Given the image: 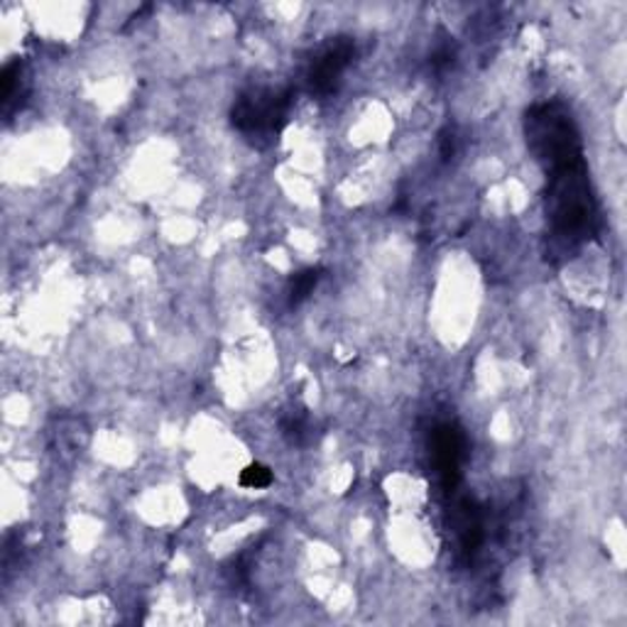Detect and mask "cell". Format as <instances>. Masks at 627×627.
Returning <instances> with one entry per match:
<instances>
[{"label":"cell","mask_w":627,"mask_h":627,"mask_svg":"<svg viewBox=\"0 0 627 627\" xmlns=\"http://www.w3.org/2000/svg\"><path fill=\"white\" fill-rule=\"evenodd\" d=\"M466 439L457 424H439L432 434V459L439 486L447 496H453L461 483Z\"/></svg>","instance_id":"obj_5"},{"label":"cell","mask_w":627,"mask_h":627,"mask_svg":"<svg viewBox=\"0 0 627 627\" xmlns=\"http://www.w3.org/2000/svg\"><path fill=\"white\" fill-rule=\"evenodd\" d=\"M3 106L8 108L12 101H16L18 86L22 84V65L20 61H10V65L3 69Z\"/></svg>","instance_id":"obj_10"},{"label":"cell","mask_w":627,"mask_h":627,"mask_svg":"<svg viewBox=\"0 0 627 627\" xmlns=\"http://www.w3.org/2000/svg\"><path fill=\"white\" fill-rule=\"evenodd\" d=\"M238 483L243 488H251V490H263L267 486H273V471H270L265 463L255 461L251 466H245V469L241 471Z\"/></svg>","instance_id":"obj_9"},{"label":"cell","mask_w":627,"mask_h":627,"mask_svg":"<svg viewBox=\"0 0 627 627\" xmlns=\"http://www.w3.org/2000/svg\"><path fill=\"white\" fill-rule=\"evenodd\" d=\"M453 61H457V47H453V42H439L432 52V67L437 71H447L453 67Z\"/></svg>","instance_id":"obj_11"},{"label":"cell","mask_w":627,"mask_h":627,"mask_svg":"<svg viewBox=\"0 0 627 627\" xmlns=\"http://www.w3.org/2000/svg\"><path fill=\"white\" fill-rule=\"evenodd\" d=\"M545 212L551 236L561 248L576 251L598 236L600 212L586 159L547 172Z\"/></svg>","instance_id":"obj_1"},{"label":"cell","mask_w":627,"mask_h":627,"mask_svg":"<svg viewBox=\"0 0 627 627\" xmlns=\"http://www.w3.org/2000/svg\"><path fill=\"white\" fill-rule=\"evenodd\" d=\"M355 57V42L351 37H331L326 45L319 47V52L306 69V86L314 96H331L341 84V77L351 67Z\"/></svg>","instance_id":"obj_4"},{"label":"cell","mask_w":627,"mask_h":627,"mask_svg":"<svg viewBox=\"0 0 627 627\" xmlns=\"http://www.w3.org/2000/svg\"><path fill=\"white\" fill-rule=\"evenodd\" d=\"M451 530L457 535L461 557L473 559L486 539V525L481 508H478L471 498H461L457 500V506L451 508Z\"/></svg>","instance_id":"obj_6"},{"label":"cell","mask_w":627,"mask_h":627,"mask_svg":"<svg viewBox=\"0 0 627 627\" xmlns=\"http://www.w3.org/2000/svg\"><path fill=\"white\" fill-rule=\"evenodd\" d=\"M322 275H324V270H319V267H306V270H300V273H294L287 285L290 306H300L306 297H310V294L316 290L319 280H322Z\"/></svg>","instance_id":"obj_8"},{"label":"cell","mask_w":627,"mask_h":627,"mask_svg":"<svg viewBox=\"0 0 627 627\" xmlns=\"http://www.w3.org/2000/svg\"><path fill=\"white\" fill-rule=\"evenodd\" d=\"M525 135L527 147L545 172L586 159L579 126H576L571 110L561 101L537 104L527 110Z\"/></svg>","instance_id":"obj_2"},{"label":"cell","mask_w":627,"mask_h":627,"mask_svg":"<svg viewBox=\"0 0 627 627\" xmlns=\"http://www.w3.org/2000/svg\"><path fill=\"white\" fill-rule=\"evenodd\" d=\"M292 108V91L282 86H251L231 108L233 128L248 138H275L285 128Z\"/></svg>","instance_id":"obj_3"},{"label":"cell","mask_w":627,"mask_h":627,"mask_svg":"<svg viewBox=\"0 0 627 627\" xmlns=\"http://www.w3.org/2000/svg\"><path fill=\"white\" fill-rule=\"evenodd\" d=\"M280 429H282V434L290 439V444H297V447L310 444L314 437V422H312L310 410L306 408L287 410L285 414H282Z\"/></svg>","instance_id":"obj_7"}]
</instances>
